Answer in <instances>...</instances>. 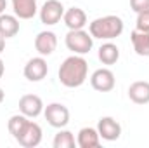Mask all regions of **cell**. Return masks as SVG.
<instances>
[{"mask_svg": "<svg viewBox=\"0 0 149 148\" xmlns=\"http://www.w3.org/2000/svg\"><path fill=\"white\" fill-rule=\"evenodd\" d=\"M43 117L49 122V125L56 129H63L70 124V110L63 103H49L43 108Z\"/></svg>", "mask_w": 149, "mask_h": 148, "instance_id": "4", "label": "cell"}, {"mask_svg": "<svg viewBox=\"0 0 149 148\" xmlns=\"http://www.w3.org/2000/svg\"><path fill=\"white\" fill-rule=\"evenodd\" d=\"M19 33V18L16 14H0V35L3 38H12Z\"/></svg>", "mask_w": 149, "mask_h": 148, "instance_id": "16", "label": "cell"}, {"mask_svg": "<svg viewBox=\"0 0 149 148\" xmlns=\"http://www.w3.org/2000/svg\"><path fill=\"white\" fill-rule=\"evenodd\" d=\"M135 30H139V32H149V11H144V12L137 14Z\"/></svg>", "mask_w": 149, "mask_h": 148, "instance_id": "21", "label": "cell"}, {"mask_svg": "<svg viewBox=\"0 0 149 148\" xmlns=\"http://www.w3.org/2000/svg\"><path fill=\"white\" fill-rule=\"evenodd\" d=\"M42 136H43L42 127L38 125L37 122L28 120V124H26V125L23 127V131L17 134L16 141L24 148H35L42 143Z\"/></svg>", "mask_w": 149, "mask_h": 148, "instance_id": "6", "label": "cell"}, {"mask_svg": "<svg viewBox=\"0 0 149 148\" xmlns=\"http://www.w3.org/2000/svg\"><path fill=\"white\" fill-rule=\"evenodd\" d=\"M128 98L135 105H148L149 103V82L137 80L128 87Z\"/></svg>", "mask_w": 149, "mask_h": 148, "instance_id": "15", "label": "cell"}, {"mask_svg": "<svg viewBox=\"0 0 149 148\" xmlns=\"http://www.w3.org/2000/svg\"><path fill=\"white\" fill-rule=\"evenodd\" d=\"M63 21L68 26V30H83L87 25V14L80 7H70L64 11Z\"/></svg>", "mask_w": 149, "mask_h": 148, "instance_id": "12", "label": "cell"}, {"mask_svg": "<svg viewBox=\"0 0 149 148\" xmlns=\"http://www.w3.org/2000/svg\"><path fill=\"white\" fill-rule=\"evenodd\" d=\"M28 120H30V117H26V115H23V113H16V115H12V117L9 118V122H7V129H9V132L12 134L14 140H16L17 134L23 131V127L28 124Z\"/></svg>", "mask_w": 149, "mask_h": 148, "instance_id": "20", "label": "cell"}, {"mask_svg": "<svg viewBox=\"0 0 149 148\" xmlns=\"http://www.w3.org/2000/svg\"><path fill=\"white\" fill-rule=\"evenodd\" d=\"M35 49L40 56H50L54 54V51L57 49V35L50 30L40 32L35 37Z\"/></svg>", "mask_w": 149, "mask_h": 148, "instance_id": "11", "label": "cell"}, {"mask_svg": "<svg viewBox=\"0 0 149 148\" xmlns=\"http://www.w3.org/2000/svg\"><path fill=\"white\" fill-rule=\"evenodd\" d=\"M130 7L134 12H144L149 11V0H130Z\"/></svg>", "mask_w": 149, "mask_h": 148, "instance_id": "22", "label": "cell"}, {"mask_svg": "<svg viewBox=\"0 0 149 148\" xmlns=\"http://www.w3.org/2000/svg\"><path fill=\"white\" fill-rule=\"evenodd\" d=\"M97 131H99L101 140H104V141H116L121 136V125H120V122L116 118L109 117V115L99 118Z\"/></svg>", "mask_w": 149, "mask_h": 148, "instance_id": "9", "label": "cell"}, {"mask_svg": "<svg viewBox=\"0 0 149 148\" xmlns=\"http://www.w3.org/2000/svg\"><path fill=\"white\" fill-rule=\"evenodd\" d=\"M87 77H88V63L80 54H73V56L66 58L61 63L59 72H57L59 82L68 89H76V87L83 85Z\"/></svg>", "mask_w": 149, "mask_h": 148, "instance_id": "1", "label": "cell"}, {"mask_svg": "<svg viewBox=\"0 0 149 148\" xmlns=\"http://www.w3.org/2000/svg\"><path fill=\"white\" fill-rule=\"evenodd\" d=\"M130 40H132V45H134V51L137 56L149 58V32L134 30L130 33Z\"/></svg>", "mask_w": 149, "mask_h": 148, "instance_id": "18", "label": "cell"}, {"mask_svg": "<svg viewBox=\"0 0 149 148\" xmlns=\"http://www.w3.org/2000/svg\"><path fill=\"white\" fill-rule=\"evenodd\" d=\"M123 28H125V23L120 16L108 14L94 19L88 25V33L99 40H114L123 33Z\"/></svg>", "mask_w": 149, "mask_h": 148, "instance_id": "2", "label": "cell"}, {"mask_svg": "<svg viewBox=\"0 0 149 148\" xmlns=\"http://www.w3.org/2000/svg\"><path fill=\"white\" fill-rule=\"evenodd\" d=\"M76 147L80 148H99L101 136L97 127H81L76 136Z\"/></svg>", "mask_w": 149, "mask_h": 148, "instance_id": "13", "label": "cell"}, {"mask_svg": "<svg viewBox=\"0 0 149 148\" xmlns=\"http://www.w3.org/2000/svg\"><path fill=\"white\" fill-rule=\"evenodd\" d=\"M3 99H5V92H3V89L0 87V105L3 103Z\"/></svg>", "mask_w": 149, "mask_h": 148, "instance_id": "26", "label": "cell"}, {"mask_svg": "<svg viewBox=\"0 0 149 148\" xmlns=\"http://www.w3.org/2000/svg\"><path fill=\"white\" fill-rule=\"evenodd\" d=\"M3 51H5V38L0 35V54H2Z\"/></svg>", "mask_w": 149, "mask_h": 148, "instance_id": "24", "label": "cell"}, {"mask_svg": "<svg viewBox=\"0 0 149 148\" xmlns=\"http://www.w3.org/2000/svg\"><path fill=\"white\" fill-rule=\"evenodd\" d=\"M97 56H99V61H101L102 65L111 66V65H116L118 59H120V49H118L116 44H113L111 40H106V42L99 47Z\"/></svg>", "mask_w": 149, "mask_h": 148, "instance_id": "17", "label": "cell"}, {"mask_svg": "<svg viewBox=\"0 0 149 148\" xmlns=\"http://www.w3.org/2000/svg\"><path fill=\"white\" fill-rule=\"evenodd\" d=\"M52 147L54 148H74L76 147V140H74V134L68 129H59L57 134L54 136V141H52Z\"/></svg>", "mask_w": 149, "mask_h": 148, "instance_id": "19", "label": "cell"}, {"mask_svg": "<svg viewBox=\"0 0 149 148\" xmlns=\"http://www.w3.org/2000/svg\"><path fill=\"white\" fill-rule=\"evenodd\" d=\"M3 73H5V65H3V61H2V58H0V78L3 77Z\"/></svg>", "mask_w": 149, "mask_h": 148, "instance_id": "25", "label": "cell"}, {"mask_svg": "<svg viewBox=\"0 0 149 148\" xmlns=\"http://www.w3.org/2000/svg\"><path fill=\"white\" fill-rule=\"evenodd\" d=\"M23 73H24V78L30 80V82L43 80L47 77V73H49V65H47L45 58L43 56H37V58L28 59V63L24 65Z\"/></svg>", "mask_w": 149, "mask_h": 148, "instance_id": "7", "label": "cell"}, {"mask_svg": "<svg viewBox=\"0 0 149 148\" xmlns=\"http://www.w3.org/2000/svg\"><path fill=\"white\" fill-rule=\"evenodd\" d=\"M90 85L99 92H111L116 85V78L109 68H99L90 75Z\"/></svg>", "mask_w": 149, "mask_h": 148, "instance_id": "8", "label": "cell"}, {"mask_svg": "<svg viewBox=\"0 0 149 148\" xmlns=\"http://www.w3.org/2000/svg\"><path fill=\"white\" fill-rule=\"evenodd\" d=\"M7 9V0H0V14H3Z\"/></svg>", "mask_w": 149, "mask_h": 148, "instance_id": "23", "label": "cell"}, {"mask_svg": "<svg viewBox=\"0 0 149 148\" xmlns=\"http://www.w3.org/2000/svg\"><path fill=\"white\" fill-rule=\"evenodd\" d=\"M64 5L61 0H47L40 9H38V16H40V21L45 25V26H54L57 25L63 16H64Z\"/></svg>", "mask_w": 149, "mask_h": 148, "instance_id": "5", "label": "cell"}, {"mask_svg": "<svg viewBox=\"0 0 149 148\" xmlns=\"http://www.w3.org/2000/svg\"><path fill=\"white\" fill-rule=\"evenodd\" d=\"M64 44L68 51H71L73 54L85 56L94 47V37L85 30H70L64 37Z\"/></svg>", "mask_w": 149, "mask_h": 148, "instance_id": "3", "label": "cell"}, {"mask_svg": "<svg viewBox=\"0 0 149 148\" xmlns=\"http://www.w3.org/2000/svg\"><path fill=\"white\" fill-rule=\"evenodd\" d=\"M43 108H45V105H43L42 98L37 94H24L19 99V111L30 118H37L40 113H43Z\"/></svg>", "mask_w": 149, "mask_h": 148, "instance_id": "10", "label": "cell"}, {"mask_svg": "<svg viewBox=\"0 0 149 148\" xmlns=\"http://www.w3.org/2000/svg\"><path fill=\"white\" fill-rule=\"evenodd\" d=\"M12 11L19 19H33L38 12L37 0H10Z\"/></svg>", "mask_w": 149, "mask_h": 148, "instance_id": "14", "label": "cell"}]
</instances>
